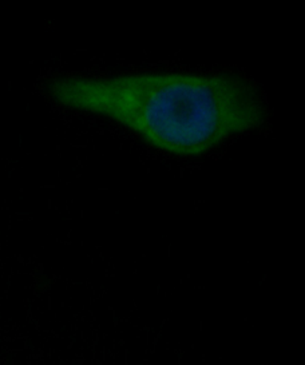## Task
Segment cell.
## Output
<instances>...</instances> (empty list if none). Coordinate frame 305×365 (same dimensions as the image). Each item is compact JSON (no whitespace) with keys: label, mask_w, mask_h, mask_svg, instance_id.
<instances>
[{"label":"cell","mask_w":305,"mask_h":365,"mask_svg":"<svg viewBox=\"0 0 305 365\" xmlns=\"http://www.w3.org/2000/svg\"><path fill=\"white\" fill-rule=\"evenodd\" d=\"M53 97L118 123L155 150L195 158L260 129L268 110L262 91L228 73L143 71L105 78H68Z\"/></svg>","instance_id":"cell-1"}]
</instances>
